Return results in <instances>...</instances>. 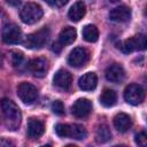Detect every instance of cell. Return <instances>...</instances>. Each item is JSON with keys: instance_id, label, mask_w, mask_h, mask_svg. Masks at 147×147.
Returning <instances> with one entry per match:
<instances>
[{"instance_id": "6da1fadb", "label": "cell", "mask_w": 147, "mask_h": 147, "mask_svg": "<svg viewBox=\"0 0 147 147\" xmlns=\"http://www.w3.org/2000/svg\"><path fill=\"white\" fill-rule=\"evenodd\" d=\"M1 111H2V118H3L5 126L10 131L17 130L21 124V119H22V115H21V110L18 106L10 99H2Z\"/></svg>"}, {"instance_id": "7a4b0ae2", "label": "cell", "mask_w": 147, "mask_h": 147, "mask_svg": "<svg viewBox=\"0 0 147 147\" xmlns=\"http://www.w3.org/2000/svg\"><path fill=\"white\" fill-rule=\"evenodd\" d=\"M42 14H44V10L41 6H39L36 2H28L22 7L20 11V17L23 23L33 24L42 17Z\"/></svg>"}, {"instance_id": "3957f363", "label": "cell", "mask_w": 147, "mask_h": 147, "mask_svg": "<svg viewBox=\"0 0 147 147\" xmlns=\"http://www.w3.org/2000/svg\"><path fill=\"white\" fill-rule=\"evenodd\" d=\"M48 37H49V29L42 28L36 32L28 34L23 41V45L30 49H39L45 46V44L48 40Z\"/></svg>"}, {"instance_id": "277c9868", "label": "cell", "mask_w": 147, "mask_h": 147, "mask_svg": "<svg viewBox=\"0 0 147 147\" xmlns=\"http://www.w3.org/2000/svg\"><path fill=\"white\" fill-rule=\"evenodd\" d=\"M119 48L123 53H132L134 51H146L147 49V34L139 33L137 36H133L132 38H129L124 40Z\"/></svg>"}, {"instance_id": "5b68a950", "label": "cell", "mask_w": 147, "mask_h": 147, "mask_svg": "<svg viewBox=\"0 0 147 147\" xmlns=\"http://www.w3.org/2000/svg\"><path fill=\"white\" fill-rule=\"evenodd\" d=\"M17 95L26 105H31L38 98V90L34 85L23 82L17 86Z\"/></svg>"}, {"instance_id": "8992f818", "label": "cell", "mask_w": 147, "mask_h": 147, "mask_svg": "<svg viewBox=\"0 0 147 147\" xmlns=\"http://www.w3.org/2000/svg\"><path fill=\"white\" fill-rule=\"evenodd\" d=\"M124 99L132 106L140 105L145 99V91L138 84H130L124 91Z\"/></svg>"}, {"instance_id": "52a82bcc", "label": "cell", "mask_w": 147, "mask_h": 147, "mask_svg": "<svg viewBox=\"0 0 147 147\" xmlns=\"http://www.w3.org/2000/svg\"><path fill=\"white\" fill-rule=\"evenodd\" d=\"M88 59H90V53L86 48L76 47L70 52V54L68 56V63L71 67L80 68V67H83L87 63Z\"/></svg>"}, {"instance_id": "ba28073f", "label": "cell", "mask_w": 147, "mask_h": 147, "mask_svg": "<svg viewBox=\"0 0 147 147\" xmlns=\"http://www.w3.org/2000/svg\"><path fill=\"white\" fill-rule=\"evenodd\" d=\"M22 39L21 29L14 24H6L2 29V40L6 44H18Z\"/></svg>"}, {"instance_id": "9c48e42d", "label": "cell", "mask_w": 147, "mask_h": 147, "mask_svg": "<svg viewBox=\"0 0 147 147\" xmlns=\"http://www.w3.org/2000/svg\"><path fill=\"white\" fill-rule=\"evenodd\" d=\"M28 69L34 77L41 78L48 70V62L45 57H36L28 63Z\"/></svg>"}, {"instance_id": "30bf717a", "label": "cell", "mask_w": 147, "mask_h": 147, "mask_svg": "<svg viewBox=\"0 0 147 147\" xmlns=\"http://www.w3.org/2000/svg\"><path fill=\"white\" fill-rule=\"evenodd\" d=\"M71 111L77 118H84V117L88 116L90 113L92 111V102L88 99H85V98L78 99L72 105Z\"/></svg>"}, {"instance_id": "8fae6325", "label": "cell", "mask_w": 147, "mask_h": 147, "mask_svg": "<svg viewBox=\"0 0 147 147\" xmlns=\"http://www.w3.org/2000/svg\"><path fill=\"white\" fill-rule=\"evenodd\" d=\"M53 83L60 90H68L71 86L72 76H71V74L69 71L61 69V70L55 72L54 78H53Z\"/></svg>"}, {"instance_id": "7c38bea8", "label": "cell", "mask_w": 147, "mask_h": 147, "mask_svg": "<svg viewBox=\"0 0 147 147\" xmlns=\"http://www.w3.org/2000/svg\"><path fill=\"white\" fill-rule=\"evenodd\" d=\"M105 75H106L107 80L111 83H121L125 77V71L121 64L114 63V64H110L106 69Z\"/></svg>"}, {"instance_id": "4fadbf2b", "label": "cell", "mask_w": 147, "mask_h": 147, "mask_svg": "<svg viewBox=\"0 0 147 147\" xmlns=\"http://www.w3.org/2000/svg\"><path fill=\"white\" fill-rule=\"evenodd\" d=\"M131 17V9L126 6H118L110 10L109 18L114 22H126Z\"/></svg>"}, {"instance_id": "5bb4252c", "label": "cell", "mask_w": 147, "mask_h": 147, "mask_svg": "<svg viewBox=\"0 0 147 147\" xmlns=\"http://www.w3.org/2000/svg\"><path fill=\"white\" fill-rule=\"evenodd\" d=\"M96 84H98V77L94 72H86L78 80V86L83 91H92L96 87Z\"/></svg>"}, {"instance_id": "9a60e30c", "label": "cell", "mask_w": 147, "mask_h": 147, "mask_svg": "<svg viewBox=\"0 0 147 147\" xmlns=\"http://www.w3.org/2000/svg\"><path fill=\"white\" fill-rule=\"evenodd\" d=\"M45 131V126L44 123L39 119L36 118H31L28 123V137L31 139H37L40 138L42 136Z\"/></svg>"}, {"instance_id": "2e32d148", "label": "cell", "mask_w": 147, "mask_h": 147, "mask_svg": "<svg viewBox=\"0 0 147 147\" xmlns=\"http://www.w3.org/2000/svg\"><path fill=\"white\" fill-rule=\"evenodd\" d=\"M86 13V6L83 1H77L75 2L71 8L68 11V17L72 21V22H79Z\"/></svg>"}, {"instance_id": "e0dca14e", "label": "cell", "mask_w": 147, "mask_h": 147, "mask_svg": "<svg viewBox=\"0 0 147 147\" xmlns=\"http://www.w3.org/2000/svg\"><path fill=\"white\" fill-rule=\"evenodd\" d=\"M132 125L131 117L124 113H119L114 118V126L119 132H126Z\"/></svg>"}, {"instance_id": "ac0fdd59", "label": "cell", "mask_w": 147, "mask_h": 147, "mask_svg": "<svg viewBox=\"0 0 147 147\" xmlns=\"http://www.w3.org/2000/svg\"><path fill=\"white\" fill-rule=\"evenodd\" d=\"M77 32L74 28L71 26H65L64 29L61 30L59 34V41L64 46V45H70L76 40Z\"/></svg>"}, {"instance_id": "d6986e66", "label": "cell", "mask_w": 147, "mask_h": 147, "mask_svg": "<svg viewBox=\"0 0 147 147\" xmlns=\"http://www.w3.org/2000/svg\"><path fill=\"white\" fill-rule=\"evenodd\" d=\"M100 103L103 106V107H113L116 101H117V94L114 90H110V88H105L100 95Z\"/></svg>"}, {"instance_id": "ffe728a7", "label": "cell", "mask_w": 147, "mask_h": 147, "mask_svg": "<svg viewBox=\"0 0 147 147\" xmlns=\"http://www.w3.org/2000/svg\"><path fill=\"white\" fill-rule=\"evenodd\" d=\"M111 139V132L106 124H101L96 127L95 131V140L99 144H105Z\"/></svg>"}, {"instance_id": "44dd1931", "label": "cell", "mask_w": 147, "mask_h": 147, "mask_svg": "<svg viewBox=\"0 0 147 147\" xmlns=\"http://www.w3.org/2000/svg\"><path fill=\"white\" fill-rule=\"evenodd\" d=\"M83 38L88 42H94L99 38V31L98 28L93 24H87L83 29Z\"/></svg>"}, {"instance_id": "7402d4cb", "label": "cell", "mask_w": 147, "mask_h": 147, "mask_svg": "<svg viewBox=\"0 0 147 147\" xmlns=\"http://www.w3.org/2000/svg\"><path fill=\"white\" fill-rule=\"evenodd\" d=\"M86 136H87V132L83 125H79V124L70 125V137L69 138L76 139V140H83L86 138Z\"/></svg>"}, {"instance_id": "603a6c76", "label": "cell", "mask_w": 147, "mask_h": 147, "mask_svg": "<svg viewBox=\"0 0 147 147\" xmlns=\"http://www.w3.org/2000/svg\"><path fill=\"white\" fill-rule=\"evenodd\" d=\"M9 61H10L13 67L21 65V63L23 61V53H21L18 51H11L9 53Z\"/></svg>"}, {"instance_id": "cb8c5ba5", "label": "cell", "mask_w": 147, "mask_h": 147, "mask_svg": "<svg viewBox=\"0 0 147 147\" xmlns=\"http://www.w3.org/2000/svg\"><path fill=\"white\" fill-rule=\"evenodd\" d=\"M55 132L61 138L70 137V125H68V124H57L55 126Z\"/></svg>"}, {"instance_id": "d4e9b609", "label": "cell", "mask_w": 147, "mask_h": 147, "mask_svg": "<svg viewBox=\"0 0 147 147\" xmlns=\"http://www.w3.org/2000/svg\"><path fill=\"white\" fill-rule=\"evenodd\" d=\"M134 141L138 146H141V147H146L147 146V132L145 131H141L139 133L136 134V138H134Z\"/></svg>"}, {"instance_id": "484cf974", "label": "cell", "mask_w": 147, "mask_h": 147, "mask_svg": "<svg viewBox=\"0 0 147 147\" xmlns=\"http://www.w3.org/2000/svg\"><path fill=\"white\" fill-rule=\"evenodd\" d=\"M52 110H53V113L55 115L62 116L64 114V106L60 100H56V101H54L52 103Z\"/></svg>"}, {"instance_id": "4316f807", "label": "cell", "mask_w": 147, "mask_h": 147, "mask_svg": "<svg viewBox=\"0 0 147 147\" xmlns=\"http://www.w3.org/2000/svg\"><path fill=\"white\" fill-rule=\"evenodd\" d=\"M62 44L60 42V41H57V42H54L53 44V46H52V49L54 51V52H56V53H59L60 51H61V48H62Z\"/></svg>"}, {"instance_id": "83f0119b", "label": "cell", "mask_w": 147, "mask_h": 147, "mask_svg": "<svg viewBox=\"0 0 147 147\" xmlns=\"http://www.w3.org/2000/svg\"><path fill=\"white\" fill-rule=\"evenodd\" d=\"M10 6H17V5H20V2H21V0H6Z\"/></svg>"}, {"instance_id": "f1b7e54d", "label": "cell", "mask_w": 147, "mask_h": 147, "mask_svg": "<svg viewBox=\"0 0 147 147\" xmlns=\"http://www.w3.org/2000/svg\"><path fill=\"white\" fill-rule=\"evenodd\" d=\"M69 0H56V6H64Z\"/></svg>"}, {"instance_id": "f546056e", "label": "cell", "mask_w": 147, "mask_h": 147, "mask_svg": "<svg viewBox=\"0 0 147 147\" xmlns=\"http://www.w3.org/2000/svg\"><path fill=\"white\" fill-rule=\"evenodd\" d=\"M45 2H47L48 5H51V6H55L56 5V0H44Z\"/></svg>"}, {"instance_id": "4dcf8cb0", "label": "cell", "mask_w": 147, "mask_h": 147, "mask_svg": "<svg viewBox=\"0 0 147 147\" xmlns=\"http://www.w3.org/2000/svg\"><path fill=\"white\" fill-rule=\"evenodd\" d=\"M145 15H146V17H147V7L145 8Z\"/></svg>"}, {"instance_id": "1f68e13d", "label": "cell", "mask_w": 147, "mask_h": 147, "mask_svg": "<svg viewBox=\"0 0 147 147\" xmlns=\"http://www.w3.org/2000/svg\"><path fill=\"white\" fill-rule=\"evenodd\" d=\"M110 2H117V1H119V0H109Z\"/></svg>"}]
</instances>
